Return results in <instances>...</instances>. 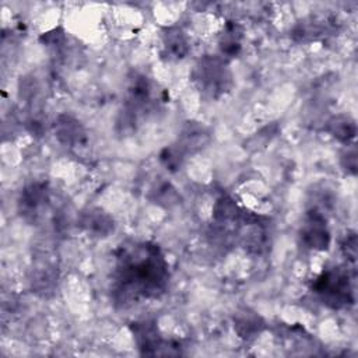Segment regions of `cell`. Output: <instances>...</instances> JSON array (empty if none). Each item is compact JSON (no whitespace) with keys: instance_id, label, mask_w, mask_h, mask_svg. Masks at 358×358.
I'll return each mask as SVG.
<instances>
[{"instance_id":"cell-12","label":"cell","mask_w":358,"mask_h":358,"mask_svg":"<svg viewBox=\"0 0 358 358\" xmlns=\"http://www.w3.org/2000/svg\"><path fill=\"white\" fill-rule=\"evenodd\" d=\"M235 327H236V331L241 337L249 338V337H253L256 333L260 331L262 323H260L259 316H256L253 313H242L236 319Z\"/></svg>"},{"instance_id":"cell-2","label":"cell","mask_w":358,"mask_h":358,"mask_svg":"<svg viewBox=\"0 0 358 358\" xmlns=\"http://www.w3.org/2000/svg\"><path fill=\"white\" fill-rule=\"evenodd\" d=\"M193 81L204 95L213 99L222 96L232 87L231 71L217 56H206L196 64Z\"/></svg>"},{"instance_id":"cell-3","label":"cell","mask_w":358,"mask_h":358,"mask_svg":"<svg viewBox=\"0 0 358 358\" xmlns=\"http://www.w3.org/2000/svg\"><path fill=\"white\" fill-rule=\"evenodd\" d=\"M312 289L322 298L323 303L340 309L354 302V291L348 271L331 268L323 271L313 282Z\"/></svg>"},{"instance_id":"cell-1","label":"cell","mask_w":358,"mask_h":358,"mask_svg":"<svg viewBox=\"0 0 358 358\" xmlns=\"http://www.w3.org/2000/svg\"><path fill=\"white\" fill-rule=\"evenodd\" d=\"M116 260L115 291L122 301L150 299L164 294L169 271L158 245L131 243L120 249Z\"/></svg>"},{"instance_id":"cell-7","label":"cell","mask_w":358,"mask_h":358,"mask_svg":"<svg viewBox=\"0 0 358 358\" xmlns=\"http://www.w3.org/2000/svg\"><path fill=\"white\" fill-rule=\"evenodd\" d=\"M164 55L168 59H182L189 52L186 35L179 28H166L162 38Z\"/></svg>"},{"instance_id":"cell-4","label":"cell","mask_w":358,"mask_h":358,"mask_svg":"<svg viewBox=\"0 0 358 358\" xmlns=\"http://www.w3.org/2000/svg\"><path fill=\"white\" fill-rule=\"evenodd\" d=\"M133 334L134 340L137 343L138 350L144 355H159V354H172L169 348H176L171 347V343H166L162 340L158 327L148 320L144 322H137L133 323Z\"/></svg>"},{"instance_id":"cell-5","label":"cell","mask_w":358,"mask_h":358,"mask_svg":"<svg viewBox=\"0 0 358 358\" xmlns=\"http://www.w3.org/2000/svg\"><path fill=\"white\" fill-rule=\"evenodd\" d=\"M302 242L315 250H327L330 245V232L326 220L319 213H310L301 231Z\"/></svg>"},{"instance_id":"cell-6","label":"cell","mask_w":358,"mask_h":358,"mask_svg":"<svg viewBox=\"0 0 358 358\" xmlns=\"http://www.w3.org/2000/svg\"><path fill=\"white\" fill-rule=\"evenodd\" d=\"M55 133L62 144L70 147L83 144L87 140L85 131L80 122L67 115H62L57 117V120L55 122Z\"/></svg>"},{"instance_id":"cell-8","label":"cell","mask_w":358,"mask_h":358,"mask_svg":"<svg viewBox=\"0 0 358 358\" xmlns=\"http://www.w3.org/2000/svg\"><path fill=\"white\" fill-rule=\"evenodd\" d=\"M46 201V187L43 183H32L27 186L20 199V206L27 213H36L38 208Z\"/></svg>"},{"instance_id":"cell-13","label":"cell","mask_w":358,"mask_h":358,"mask_svg":"<svg viewBox=\"0 0 358 358\" xmlns=\"http://www.w3.org/2000/svg\"><path fill=\"white\" fill-rule=\"evenodd\" d=\"M341 249H343L344 256L347 257V260L355 262V257H357V238H355V234L347 235Z\"/></svg>"},{"instance_id":"cell-10","label":"cell","mask_w":358,"mask_h":358,"mask_svg":"<svg viewBox=\"0 0 358 358\" xmlns=\"http://www.w3.org/2000/svg\"><path fill=\"white\" fill-rule=\"evenodd\" d=\"M330 133L340 141L348 143L355 137V123L348 116H337L329 123Z\"/></svg>"},{"instance_id":"cell-11","label":"cell","mask_w":358,"mask_h":358,"mask_svg":"<svg viewBox=\"0 0 358 358\" xmlns=\"http://www.w3.org/2000/svg\"><path fill=\"white\" fill-rule=\"evenodd\" d=\"M239 27L232 22V24H228L225 31H224V35L220 41V48H221V52L222 55H228V56H235L239 49H241V32L238 31Z\"/></svg>"},{"instance_id":"cell-9","label":"cell","mask_w":358,"mask_h":358,"mask_svg":"<svg viewBox=\"0 0 358 358\" xmlns=\"http://www.w3.org/2000/svg\"><path fill=\"white\" fill-rule=\"evenodd\" d=\"M83 224H84V227L87 228L88 232H92V234L101 235V236L109 234L113 228L112 218L109 215H106L105 213L99 211V210L88 213L85 215Z\"/></svg>"}]
</instances>
